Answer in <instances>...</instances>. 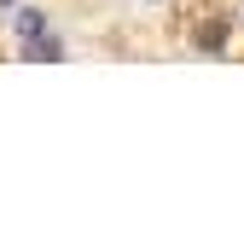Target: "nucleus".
Segmentation results:
<instances>
[{
  "label": "nucleus",
  "instance_id": "3",
  "mask_svg": "<svg viewBox=\"0 0 244 250\" xmlns=\"http://www.w3.org/2000/svg\"><path fill=\"white\" fill-rule=\"evenodd\" d=\"M0 6H12V0H0Z\"/></svg>",
  "mask_w": 244,
  "mask_h": 250
},
{
  "label": "nucleus",
  "instance_id": "1",
  "mask_svg": "<svg viewBox=\"0 0 244 250\" xmlns=\"http://www.w3.org/2000/svg\"><path fill=\"white\" fill-rule=\"evenodd\" d=\"M18 41H23V59H29V64L59 59V41L47 35V18H41V12H29V6L18 12Z\"/></svg>",
  "mask_w": 244,
  "mask_h": 250
},
{
  "label": "nucleus",
  "instance_id": "2",
  "mask_svg": "<svg viewBox=\"0 0 244 250\" xmlns=\"http://www.w3.org/2000/svg\"><path fill=\"white\" fill-rule=\"evenodd\" d=\"M198 47H203V53H221V47H227V23H203V29H198Z\"/></svg>",
  "mask_w": 244,
  "mask_h": 250
}]
</instances>
